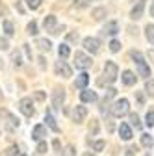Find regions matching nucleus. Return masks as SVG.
<instances>
[{
  "label": "nucleus",
  "mask_w": 154,
  "mask_h": 156,
  "mask_svg": "<svg viewBox=\"0 0 154 156\" xmlns=\"http://www.w3.org/2000/svg\"><path fill=\"white\" fill-rule=\"evenodd\" d=\"M117 74H119V69L113 62H106L104 65V78L99 80V86H104V84H113L117 80Z\"/></svg>",
  "instance_id": "obj_1"
},
{
  "label": "nucleus",
  "mask_w": 154,
  "mask_h": 156,
  "mask_svg": "<svg viewBox=\"0 0 154 156\" xmlns=\"http://www.w3.org/2000/svg\"><path fill=\"white\" fill-rule=\"evenodd\" d=\"M130 58L134 60V63L138 65V73H139V76H143V78L150 76V69H149L147 62L143 60V56H141L139 50H130Z\"/></svg>",
  "instance_id": "obj_2"
},
{
  "label": "nucleus",
  "mask_w": 154,
  "mask_h": 156,
  "mask_svg": "<svg viewBox=\"0 0 154 156\" xmlns=\"http://www.w3.org/2000/svg\"><path fill=\"white\" fill-rule=\"evenodd\" d=\"M91 58L87 56V54H84V52H76L74 54V65H76V69H89L91 67Z\"/></svg>",
  "instance_id": "obj_3"
},
{
  "label": "nucleus",
  "mask_w": 154,
  "mask_h": 156,
  "mask_svg": "<svg viewBox=\"0 0 154 156\" xmlns=\"http://www.w3.org/2000/svg\"><path fill=\"white\" fill-rule=\"evenodd\" d=\"M128 106H130V102L126 101V99H121V101H117L113 106H111V115H115V117H121V115H124V113H128Z\"/></svg>",
  "instance_id": "obj_4"
},
{
  "label": "nucleus",
  "mask_w": 154,
  "mask_h": 156,
  "mask_svg": "<svg viewBox=\"0 0 154 156\" xmlns=\"http://www.w3.org/2000/svg\"><path fill=\"white\" fill-rule=\"evenodd\" d=\"M19 110H21L26 117H32V115L35 113V110H33V102H32V99H28V97H24V99L19 101Z\"/></svg>",
  "instance_id": "obj_5"
},
{
  "label": "nucleus",
  "mask_w": 154,
  "mask_h": 156,
  "mask_svg": "<svg viewBox=\"0 0 154 156\" xmlns=\"http://www.w3.org/2000/svg\"><path fill=\"white\" fill-rule=\"evenodd\" d=\"M63 102H65V89L63 87H56L52 91V104H54V108H61Z\"/></svg>",
  "instance_id": "obj_6"
},
{
  "label": "nucleus",
  "mask_w": 154,
  "mask_h": 156,
  "mask_svg": "<svg viewBox=\"0 0 154 156\" xmlns=\"http://www.w3.org/2000/svg\"><path fill=\"white\" fill-rule=\"evenodd\" d=\"M84 47H86L87 52L97 54V52L100 50V41H99L97 37H86V39H84Z\"/></svg>",
  "instance_id": "obj_7"
},
{
  "label": "nucleus",
  "mask_w": 154,
  "mask_h": 156,
  "mask_svg": "<svg viewBox=\"0 0 154 156\" xmlns=\"http://www.w3.org/2000/svg\"><path fill=\"white\" fill-rule=\"evenodd\" d=\"M0 117H4V119H6V125H8L9 130H13V128L19 126V119H17L13 113H9L8 110H0Z\"/></svg>",
  "instance_id": "obj_8"
},
{
  "label": "nucleus",
  "mask_w": 154,
  "mask_h": 156,
  "mask_svg": "<svg viewBox=\"0 0 154 156\" xmlns=\"http://www.w3.org/2000/svg\"><path fill=\"white\" fill-rule=\"evenodd\" d=\"M86 115H87V108L86 106H82V104L74 106V110H72V121L74 123H84Z\"/></svg>",
  "instance_id": "obj_9"
},
{
  "label": "nucleus",
  "mask_w": 154,
  "mask_h": 156,
  "mask_svg": "<svg viewBox=\"0 0 154 156\" xmlns=\"http://www.w3.org/2000/svg\"><path fill=\"white\" fill-rule=\"evenodd\" d=\"M54 69H56V74H60V76H63V78H69L71 74H72V71H71V67L65 63V62H56V65H54Z\"/></svg>",
  "instance_id": "obj_10"
},
{
  "label": "nucleus",
  "mask_w": 154,
  "mask_h": 156,
  "mask_svg": "<svg viewBox=\"0 0 154 156\" xmlns=\"http://www.w3.org/2000/svg\"><path fill=\"white\" fill-rule=\"evenodd\" d=\"M145 2L147 0H139V2L134 6V9L130 11V17L134 19V21H138V19H141V15H143V9H145Z\"/></svg>",
  "instance_id": "obj_11"
},
{
  "label": "nucleus",
  "mask_w": 154,
  "mask_h": 156,
  "mask_svg": "<svg viewBox=\"0 0 154 156\" xmlns=\"http://www.w3.org/2000/svg\"><path fill=\"white\" fill-rule=\"evenodd\" d=\"M45 136H47V130H45L43 125H35V126H33V130H32V138H33L35 141H41Z\"/></svg>",
  "instance_id": "obj_12"
},
{
  "label": "nucleus",
  "mask_w": 154,
  "mask_h": 156,
  "mask_svg": "<svg viewBox=\"0 0 154 156\" xmlns=\"http://www.w3.org/2000/svg\"><path fill=\"white\" fill-rule=\"evenodd\" d=\"M117 32H119V24L115 23V21L106 23V26L102 28V34H104V35H115Z\"/></svg>",
  "instance_id": "obj_13"
},
{
  "label": "nucleus",
  "mask_w": 154,
  "mask_h": 156,
  "mask_svg": "<svg viewBox=\"0 0 154 156\" xmlns=\"http://www.w3.org/2000/svg\"><path fill=\"white\" fill-rule=\"evenodd\" d=\"M89 84V74L87 73H82L78 74V78H76V82H74V87H78V89H86V86Z\"/></svg>",
  "instance_id": "obj_14"
},
{
  "label": "nucleus",
  "mask_w": 154,
  "mask_h": 156,
  "mask_svg": "<svg viewBox=\"0 0 154 156\" xmlns=\"http://www.w3.org/2000/svg\"><path fill=\"white\" fill-rule=\"evenodd\" d=\"M119 136H121V140H124V141L132 140V128H130L126 123H121V126H119Z\"/></svg>",
  "instance_id": "obj_15"
},
{
  "label": "nucleus",
  "mask_w": 154,
  "mask_h": 156,
  "mask_svg": "<svg viewBox=\"0 0 154 156\" xmlns=\"http://www.w3.org/2000/svg\"><path fill=\"white\" fill-rule=\"evenodd\" d=\"M80 99H82V102H95L97 101V93L91 91V89H84L80 93Z\"/></svg>",
  "instance_id": "obj_16"
},
{
  "label": "nucleus",
  "mask_w": 154,
  "mask_h": 156,
  "mask_svg": "<svg viewBox=\"0 0 154 156\" xmlns=\"http://www.w3.org/2000/svg\"><path fill=\"white\" fill-rule=\"evenodd\" d=\"M136 80H138V76L134 74L132 71H124V73H123V82H124L126 86H134V84H136Z\"/></svg>",
  "instance_id": "obj_17"
},
{
  "label": "nucleus",
  "mask_w": 154,
  "mask_h": 156,
  "mask_svg": "<svg viewBox=\"0 0 154 156\" xmlns=\"http://www.w3.org/2000/svg\"><path fill=\"white\" fill-rule=\"evenodd\" d=\"M43 26H45V30L47 32H54V28H56V17L54 15H48V17H45V23H43Z\"/></svg>",
  "instance_id": "obj_18"
},
{
  "label": "nucleus",
  "mask_w": 154,
  "mask_h": 156,
  "mask_svg": "<svg viewBox=\"0 0 154 156\" xmlns=\"http://www.w3.org/2000/svg\"><path fill=\"white\" fill-rule=\"evenodd\" d=\"M35 47L39 48V50H43V52H48L50 47H52V43L48 41V39H35Z\"/></svg>",
  "instance_id": "obj_19"
},
{
  "label": "nucleus",
  "mask_w": 154,
  "mask_h": 156,
  "mask_svg": "<svg viewBox=\"0 0 154 156\" xmlns=\"http://www.w3.org/2000/svg\"><path fill=\"white\" fill-rule=\"evenodd\" d=\"M45 121H47V125H48L54 132H60V126L56 125V119L52 117V113H50V112H47V113H45Z\"/></svg>",
  "instance_id": "obj_20"
},
{
  "label": "nucleus",
  "mask_w": 154,
  "mask_h": 156,
  "mask_svg": "<svg viewBox=\"0 0 154 156\" xmlns=\"http://www.w3.org/2000/svg\"><path fill=\"white\" fill-rule=\"evenodd\" d=\"M91 15H93L95 21H102V19L106 17V8H95Z\"/></svg>",
  "instance_id": "obj_21"
},
{
  "label": "nucleus",
  "mask_w": 154,
  "mask_h": 156,
  "mask_svg": "<svg viewBox=\"0 0 154 156\" xmlns=\"http://www.w3.org/2000/svg\"><path fill=\"white\" fill-rule=\"evenodd\" d=\"M2 28H4V32H6L8 37H11V35L15 34V28H13V23H11V21H4V23H2Z\"/></svg>",
  "instance_id": "obj_22"
},
{
  "label": "nucleus",
  "mask_w": 154,
  "mask_h": 156,
  "mask_svg": "<svg viewBox=\"0 0 154 156\" xmlns=\"http://www.w3.org/2000/svg\"><path fill=\"white\" fill-rule=\"evenodd\" d=\"M99 128H100L99 119H91V123H89V134L91 136H97L99 134Z\"/></svg>",
  "instance_id": "obj_23"
},
{
  "label": "nucleus",
  "mask_w": 154,
  "mask_h": 156,
  "mask_svg": "<svg viewBox=\"0 0 154 156\" xmlns=\"http://www.w3.org/2000/svg\"><path fill=\"white\" fill-rule=\"evenodd\" d=\"M17 154H19V147H17V145H11V147H8L6 151L0 152V156H17Z\"/></svg>",
  "instance_id": "obj_24"
},
{
  "label": "nucleus",
  "mask_w": 154,
  "mask_h": 156,
  "mask_svg": "<svg viewBox=\"0 0 154 156\" xmlns=\"http://www.w3.org/2000/svg\"><path fill=\"white\" fill-rule=\"evenodd\" d=\"M141 145H143V147H149V149L154 145V140L150 138V134H143V136H141Z\"/></svg>",
  "instance_id": "obj_25"
},
{
  "label": "nucleus",
  "mask_w": 154,
  "mask_h": 156,
  "mask_svg": "<svg viewBox=\"0 0 154 156\" xmlns=\"http://www.w3.org/2000/svg\"><path fill=\"white\" fill-rule=\"evenodd\" d=\"M145 91L150 99H154V80H147L145 82Z\"/></svg>",
  "instance_id": "obj_26"
},
{
  "label": "nucleus",
  "mask_w": 154,
  "mask_h": 156,
  "mask_svg": "<svg viewBox=\"0 0 154 156\" xmlns=\"http://www.w3.org/2000/svg\"><path fill=\"white\" fill-rule=\"evenodd\" d=\"M58 54H60V58H65L71 54V48H69V45H60V48H58Z\"/></svg>",
  "instance_id": "obj_27"
},
{
  "label": "nucleus",
  "mask_w": 154,
  "mask_h": 156,
  "mask_svg": "<svg viewBox=\"0 0 154 156\" xmlns=\"http://www.w3.org/2000/svg\"><path fill=\"white\" fill-rule=\"evenodd\" d=\"M24 2L28 4V8H30V9H39V8H41V4H43V0H24Z\"/></svg>",
  "instance_id": "obj_28"
},
{
  "label": "nucleus",
  "mask_w": 154,
  "mask_h": 156,
  "mask_svg": "<svg viewBox=\"0 0 154 156\" xmlns=\"http://www.w3.org/2000/svg\"><path fill=\"white\" fill-rule=\"evenodd\" d=\"M145 35H147V39H149L150 43H154V24H149L145 28Z\"/></svg>",
  "instance_id": "obj_29"
},
{
  "label": "nucleus",
  "mask_w": 154,
  "mask_h": 156,
  "mask_svg": "<svg viewBox=\"0 0 154 156\" xmlns=\"http://www.w3.org/2000/svg\"><path fill=\"white\" fill-rule=\"evenodd\" d=\"M130 123L136 128H141V121H139V115L138 113H130Z\"/></svg>",
  "instance_id": "obj_30"
},
{
  "label": "nucleus",
  "mask_w": 154,
  "mask_h": 156,
  "mask_svg": "<svg viewBox=\"0 0 154 156\" xmlns=\"http://www.w3.org/2000/svg\"><path fill=\"white\" fill-rule=\"evenodd\" d=\"M89 2H91V0H74V2H72V6H74L76 9H82V8L89 6Z\"/></svg>",
  "instance_id": "obj_31"
},
{
  "label": "nucleus",
  "mask_w": 154,
  "mask_h": 156,
  "mask_svg": "<svg viewBox=\"0 0 154 156\" xmlns=\"http://www.w3.org/2000/svg\"><path fill=\"white\" fill-rule=\"evenodd\" d=\"M145 125L150 128V126H154V112H149L147 113V117H145Z\"/></svg>",
  "instance_id": "obj_32"
},
{
  "label": "nucleus",
  "mask_w": 154,
  "mask_h": 156,
  "mask_svg": "<svg viewBox=\"0 0 154 156\" xmlns=\"http://www.w3.org/2000/svg\"><path fill=\"white\" fill-rule=\"evenodd\" d=\"M115 95H117V89H115V87H108V89H106V95H104V99L111 101Z\"/></svg>",
  "instance_id": "obj_33"
},
{
  "label": "nucleus",
  "mask_w": 154,
  "mask_h": 156,
  "mask_svg": "<svg viewBox=\"0 0 154 156\" xmlns=\"http://www.w3.org/2000/svg\"><path fill=\"white\" fill-rule=\"evenodd\" d=\"M26 30H28V34H30V35H35V34H37V23H35V21H32V23L26 26Z\"/></svg>",
  "instance_id": "obj_34"
},
{
  "label": "nucleus",
  "mask_w": 154,
  "mask_h": 156,
  "mask_svg": "<svg viewBox=\"0 0 154 156\" xmlns=\"http://www.w3.org/2000/svg\"><path fill=\"white\" fill-rule=\"evenodd\" d=\"M47 149H48L47 141H39V145H37V154H45V152H47Z\"/></svg>",
  "instance_id": "obj_35"
},
{
  "label": "nucleus",
  "mask_w": 154,
  "mask_h": 156,
  "mask_svg": "<svg viewBox=\"0 0 154 156\" xmlns=\"http://www.w3.org/2000/svg\"><path fill=\"white\" fill-rule=\"evenodd\" d=\"M110 50H111V52H119V50H121V43L113 39V41L110 43Z\"/></svg>",
  "instance_id": "obj_36"
},
{
  "label": "nucleus",
  "mask_w": 154,
  "mask_h": 156,
  "mask_svg": "<svg viewBox=\"0 0 154 156\" xmlns=\"http://www.w3.org/2000/svg\"><path fill=\"white\" fill-rule=\"evenodd\" d=\"M76 152H74V147L72 145H67L65 147V151H63V156H74Z\"/></svg>",
  "instance_id": "obj_37"
},
{
  "label": "nucleus",
  "mask_w": 154,
  "mask_h": 156,
  "mask_svg": "<svg viewBox=\"0 0 154 156\" xmlns=\"http://www.w3.org/2000/svg\"><path fill=\"white\" fill-rule=\"evenodd\" d=\"M104 147H106V143H104L102 140H99V141H95V143H93V149H95V151H102Z\"/></svg>",
  "instance_id": "obj_38"
},
{
  "label": "nucleus",
  "mask_w": 154,
  "mask_h": 156,
  "mask_svg": "<svg viewBox=\"0 0 154 156\" xmlns=\"http://www.w3.org/2000/svg\"><path fill=\"white\" fill-rule=\"evenodd\" d=\"M13 62H15V65H17V67H21V63H23V62H21V54H19V52H13Z\"/></svg>",
  "instance_id": "obj_39"
},
{
  "label": "nucleus",
  "mask_w": 154,
  "mask_h": 156,
  "mask_svg": "<svg viewBox=\"0 0 154 156\" xmlns=\"http://www.w3.org/2000/svg\"><path fill=\"white\" fill-rule=\"evenodd\" d=\"M33 97H35L37 101H45V93H43V91H35V95H33Z\"/></svg>",
  "instance_id": "obj_40"
},
{
  "label": "nucleus",
  "mask_w": 154,
  "mask_h": 156,
  "mask_svg": "<svg viewBox=\"0 0 154 156\" xmlns=\"http://www.w3.org/2000/svg\"><path fill=\"white\" fill-rule=\"evenodd\" d=\"M8 41H6V39H0V50H8Z\"/></svg>",
  "instance_id": "obj_41"
},
{
  "label": "nucleus",
  "mask_w": 154,
  "mask_h": 156,
  "mask_svg": "<svg viewBox=\"0 0 154 156\" xmlns=\"http://www.w3.org/2000/svg\"><path fill=\"white\" fill-rule=\"evenodd\" d=\"M136 151H138V147H128L126 149V154L128 156H134V154H136Z\"/></svg>",
  "instance_id": "obj_42"
},
{
  "label": "nucleus",
  "mask_w": 154,
  "mask_h": 156,
  "mask_svg": "<svg viewBox=\"0 0 154 156\" xmlns=\"http://www.w3.org/2000/svg\"><path fill=\"white\" fill-rule=\"evenodd\" d=\"M52 147H54L56 151H60V149H61V143H60V140H54V141H52Z\"/></svg>",
  "instance_id": "obj_43"
},
{
  "label": "nucleus",
  "mask_w": 154,
  "mask_h": 156,
  "mask_svg": "<svg viewBox=\"0 0 154 156\" xmlns=\"http://www.w3.org/2000/svg\"><path fill=\"white\" fill-rule=\"evenodd\" d=\"M63 30H65V26H56V28H54V32H52V34H54V35H58V34H61V32H63Z\"/></svg>",
  "instance_id": "obj_44"
},
{
  "label": "nucleus",
  "mask_w": 154,
  "mask_h": 156,
  "mask_svg": "<svg viewBox=\"0 0 154 156\" xmlns=\"http://www.w3.org/2000/svg\"><path fill=\"white\" fill-rule=\"evenodd\" d=\"M24 47V52H26V56L30 58V60H32V50H30V45H23Z\"/></svg>",
  "instance_id": "obj_45"
},
{
  "label": "nucleus",
  "mask_w": 154,
  "mask_h": 156,
  "mask_svg": "<svg viewBox=\"0 0 154 156\" xmlns=\"http://www.w3.org/2000/svg\"><path fill=\"white\" fill-rule=\"evenodd\" d=\"M69 41H78V34H69Z\"/></svg>",
  "instance_id": "obj_46"
},
{
  "label": "nucleus",
  "mask_w": 154,
  "mask_h": 156,
  "mask_svg": "<svg viewBox=\"0 0 154 156\" xmlns=\"http://www.w3.org/2000/svg\"><path fill=\"white\" fill-rule=\"evenodd\" d=\"M149 60L152 62V65H154V48H150L149 50Z\"/></svg>",
  "instance_id": "obj_47"
},
{
  "label": "nucleus",
  "mask_w": 154,
  "mask_h": 156,
  "mask_svg": "<svg viewBox=\"0 0 154 156\" xmlns=\"http://www.w3.org/2000/svg\"><path fill=\"white\" fill-rule=\"evenodd\" d=\"M2 15H6V6L0 2V17H2Z\"/></svg>",
  "instance_id": "obj_48"
},
{
  "label": "nucleus",
  "mask_w": 154,
  "mask_h": 156,
  "mask_svg": "<svg viewBox=\"0 0 154 156\" xmlns=\"http://www.w3.org/2000/svg\"><path fill=\"white\" fill-rule=\"evenodd\" d=\"M15 8H17V9H19V11H21V13H24V8H23V6H21V2H17V4H15Z\"/></svg>",
  "instance_id": "obj_49"
},
{
  "label": "nucleus",
  "mask_w": 154,
  "mask_h": 156,
  "mask_svg": "<svg viewBox=\"0 0 154 156\" xmlns=\"http://www.w3.org/2000/svg\"><path fill=\"white\" fill-rule=\"evenodd\" d=\"M150 17H154V0L150 2Z\"/></svg>",
  "instance_id": "obj_50"
},
{
  "label": "nucleus",
  "mask_w": 154,
  "mask_h": 156,
  "mask_svg": "<svg viewBox=\"0 0 154 156\" xmlns=\"http://www.w3.org/2000/svg\"><path fill=\"white\" fill-rule=\"evenodd\" d=\"M138 101H139V104H143V95L141 93H138Z\"/></svg>",
  "instance_id": "obj_51"
},
{
  "label": "nucleus",
  "mask_w": 154,
  "mask_h": 156,
  "mask_svg": "<svg viewBox=\"0 0 154 156\" xmlns=\"http://www.w3.org/2000/svg\"><path fill=\"white\" fill-rule=\"evenodd\" d=\"M82 156H95V154H91V152H86V154H82Z\"/></svg>",
  "instance_id": "obj_52"
},
{
  "label": "nucleus",
  "mask_w": 154,
  "mask_h": 156,
  "mask_svg": "<svg viewBox=\"0 0 154 156\" xmlns=\"http://www.w3.org/2000/svg\"><path fill=\"white\" fill-rule=\"evenodd\" d=\"M23 156H26V154H23Z\"/></svg>",
  "instance_id": "obj_53"
},
{
  "label": "nucleus",
  "mask_w": 154,
  "mask_h": 156,
  "mask_svg": "<svg viewBox=\"0 0 154 156\" xmlns=\"http://www.w3.org/2000/svg\"><path fill=\"white\" fill-rule=\"evenodd\" d=\"M147 156H150V154H147Z\"/></svg>",
  "instance_id": "obj_54"
}]
</instances>
